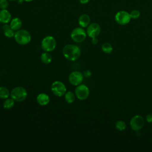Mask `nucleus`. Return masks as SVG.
I'll return each mask as SVG.
<instances>
[{"mask_svg":"<svg viewBox=\"0 0 152 152\" xmlns=\"http://www.w3.org/2000/svg\"><path fill=\"white\" fill-rule=\"evenodd\" d=\"M80 48L73 44L66 45L62 49V55L64 57L69 61H75L78 59L81 55Z\"/></svg>","mask_w":152,"mask_h":152,"instance_id":"nucleus-1","label":"nucleus"},{"mask_svg":"<svg viewBox=\"0 0 152 152\" xmlns=\"http://www.w3.org/2000/svg\"><path fill=\"white\" fill-rule=\"evenodd\" d=\"M14 37L16 43L20 45H26L28 44L31 40L30 32L25 29H20L16 31Z\"/></svg>","mask_w":152,"mask_h":152,"instance_id":"nucleus-2","label":"nucleus"},{"mask_svg":"<svg viewBox=\"0 0 152 152\" xmlns=\"http://www.w3.org/2000/svg\"><path fill=\"white\" fill-rule=\"evenodd\" d=\"M28 93L27 90L21 86H17L14 87L10 91V97L17 102H21L24 101Z\"/></svg>","mask_w":152,"mask_h":152,"instance_id":"nucleus-3","label":"nucleus"},{"mask_svg":"<svg viewBox=\"0 0 152 152\" xmlns=\"http://www.w3.org/2000/svg\"><path fill=\"white\" fill-rule=\"evenodd\" d=\"M56 46V41L52 36H47L45 37L41 42L42 49L45 52H50L55 50Z\"/></svg>","mask_w":152,"mask_h":152,"instance_id":"nucleus-4","label":"nucleus"},{"mask_svg":"<svg viewBox=\"0 0 152 152\" xmlns=\"http://www.w3.org/2000/svg\"><path fill=\"white\" fill-rule=\"evenodd\" d=\"M87 34L86 31L81 27L74 28L70 34L71 38L75 43H81L85 40Z\"/></svg>","mask_w":152,"mask_h":152,"instance_id":"nucleus-5","label":"nucleus"},{"mask_svg":"<svg viewBox=\"0 0 152 152\" xmlns=\"http://www.w3.org/2000/svg\"><path fill=\"white\" fill-rule=\"evenodd\" d=\"M50 89L53 94L57 97H62L66 92V87L64 83L58 80L52 83Z\"/></svg>","mask_w":152,"mask_h":152,"instance_id":"nucleus-6","label":"nucleus"},{"mask_svg":"<svg viewBox=\"0 0 152 152\" xmlns=\"http://www.w3.org/2000/svg\"><path fill=\"white\" fill-rule=\"evenodd\" d=\"M74 93L76 97L78 100H84L88 97L90 94V90L87 86L81 84L76 86Z\"/></svg>","mask_w":152,"mask_h":152,"instance_id":"nucleus-7","label":"nucleus"},{"mask_svg":"<svg viewBox=\"0 0 152 152\" xmlns=\"http://www.w3.org/2000/svg\"><path fill=\"white\" fill-rule=\"evenodd\" d=\"M116 22L120 25H126L128 24L131 19L129 13L126 11H119L116 12L115 16Z\"/></svg>","mask_w":152,"mask_h":152,"instance_id":"nucleus-8","label":"nucleus"},{"mask_svg":"<svg viewBox=\"0 0 152 152\" xmlns=\"http://www.w3.org/2000/svg\"><path fill=\"white\" fill-rule=\"evenodd\" d=\"M83 74L78 71L71 72L68 77V81L69 83L74 86H77L81 84L83 81Z\"/></svg>","mask_w":152,"mask_h":152,"instance_id":"nucleus-9","label":"nucleus"},{"mask_svg":"<svg viewBox=\"0 0 152 152\" xmlns=\"http://www.w3.org/2000/svg\"><path fill=\"white\" fill-rule=\"evenodd\" d=\"M144 123V119L141 116L135 115L131 118L130 121V126L134 131H138L142 128Z\"/></svg>","mask_w":152,"mask_h":152,"instance_id":"nucleus-10","label":"nucleus"},{"mask_svg":"<svg viewBox=\"0 0 152 152\" xmlns=\"http://www.w3.org/2000/svg\"><path fill=\"white\" fill-rule=\"evenodd\" d=\"M101 27L97 23H90L86 29V33L88 37L91 38L97 37L100 33Z\"/></svg>","mask_w":152,"mask_h":152,"instance_id":"nucleus-11","label":"nucleus"},{"mask_svg":"<svg viewBox=\"0 0 152 152\" xmlns=\"http://www.w3.org/2000/svg\"><path fill=\"white\" fill-rule=\"evenodd\" d=\"M37 103L42 106L48 105L50 102V97L48 94L45 93H39L36 97Z\"/></svg>","mask_w":152,"mask_h":152,"instance_id":"nucleus-12","label":"nucleus"},{"mask_svg":"<svg viewBox=\"0 0 152 152\" xmlns=\"http://www.w3.org/2000/svg\"><path fill=\"white\" fill-rule=\"evenodd\" d=\"M11 14L7 9L0 10V23L3 24H8L11 21Z\"/></svg>","mask_w":152,"mask_h":152,"instance_id":"nucleus-13","label":"nucleus"},{"mask_svg":"<svg viewBox=\"0 0 152 152\" xmlns=\"http://www.w3.org/2000/svg\"><path fill=\"white\" fill-rule=\"evenodd\" d=\"M78 22L81 27L86 28L90 24V17L87 14H83L79 17Z\"/></svg>","mask_w":152,"mask_h":152,"instance_id":"nucleus-14","label":"nucleus"},{"mask_svg":"<svg viewBox=\"0 0 152 152\" xmlns=\"http://www.w3.org/2000/svg\"><path fill=\"white\" fill-rule=\"evenodd\" d=\"M10 26L15 31L21 29L22 27V21L18 17H14L10 22Z\"/></svg>","mask_w":152,"mask_h":152,"instance_id":"nucleus-15","label":"nucleus"},{"mask_svg":"<svg viewBox=\"0 0 152 152\" xmlns=\"http://www.w3.org/2000/svg\"><path fill=\"white\" fill-rule=\"evenodd\" d=\"M2 30L4 36L7 38H11L14 36L15 31L12 29L8 24H4L2 26Z\"/></svg>","mask_w":152,"mask_h":152,"instance_id":"nucleus-16","label":"nucleus"},{"mask_svg":"<svg viewBox=\"0 0 152 152\" xmlns=\"http://www.w3.org/2000/svg\"><path fill=\"white\" fill-rule=\"evenodd\" d=\"M40 60L45 64H49L52 61V57L49 52H45L40 55Z\"/></svg>","mask_w":152,"mask_h":152,"instance_id":"nucleus-17","label":"nucleus"},{"mask_svg":"<svg viewBox=\"0 0 152 152\" xmlns=\"http://www.w3.org/2000/svg\"><path fill=\"white\" fill-rule=\"evenodd\" d=\"M75 93L72 92V91H66L65 94H64V99L65 102L67 103H72L75 101Z\"/></svg>","mask_w":152,"mask_h":152,"instance_id":"nucleus-18","label":"nucleus"},{"mask_svg":"<svg viewBox=\"0 0 152 152\" xmlns=\"http://www.w3.org/2000/svg\"><path fill=\"white\" fill-rule=\"evenodd\" d=\"M15 104V100L11 97L7 98L4 100L3 102V107L6 110H10L12 109Z\"/></svg>","mask_w":152,"mask_h":152,"instance_id":"nucleus-19","label":"nucleus"},{"mask_svg":"<svg viewBox=\"0 0 152 152\" xmlns=\"http://www.w3.org/2000/svg\"><path fill=\"white\" fill-rule=\"evenodd\" d=\"M10 96V91L9 89L4 86L0 87V99H6Z\"/></svg>","mask_w":152,"mask_h":152,"instance_id":"nucleus-20","label":"nucleus"},{"mask_svg":"<svg viewBox=\"0 0 152 152\" xmlns=\"http://www.w3.org/2000/svg\"><path fill=\"white\" fill-rule=\"evenodd\" d=\"M102 50L103 52L106 53H110L113 50L112 46L110 43L108 42H105L102 44Z\"/></svg>","mask_w":152,"mask_h":152,"instance_id":"nucleus-21","label":"nucleus"},{"mask_svg":"<svg viewBox=\"0 0 152 152\" xmlns=\"http://www.w3.org/2000/svg\"><path fill=\"white\" fill-rule=\"evenodd\" d=\"M126 124L123 121H118L115 124V127L116 129L121 131L125 130L126 128Z\"/></svg>","mask_w":152,"mask_h":152,"instance_id":"nucleus-22","label":"nucleus"},{"mask_svg":"<svg viewBox=\"0 0 152 152\" xmlns=\"http://www.w3.org/2000/svg\"><path fill=\"white\" fill-rule=\"evenodd\" d=\"M131 18L132 19H137L140 17V12L137 10H134L131 11L129 13Z\"/></svg>","mask_w":152,"mask_h":152,"instance_id":"nucleus-23","label":"nucleus"},{"mask_svg":"<svg viewBox=\"0 0 152 152\" xmlns=\"http://www.w3.org/2000/svg\"><path fill=\"white\" fill-rule=\"evenodd\" d=\"M9 5L8 0H0V9L6 10Z\"/></svg>","mask_w":152,"mask_h":152,"instance_id":"nucleus-24","label":"nucleus"},{"mask_svg":"<svg viewBox=\"0 0 152 152\" xmlns=\"http://www.w3.org/2000/svg\"><path fill=\"white\" fill-rule=\"evenodd\" d=\"M83 75H84V77L89 78L91 75V72L90 70H86L83 72Z\"/></svg>","mask_w":152,"mask_h":152,"instance_id":"nucleus-25","label":"nucleus"},{"mask_svg":"<svg viewBox=\"0 0 152 152\" xmlns=\"http://www.w3.org/2000/svg\"><path fill=\"white\" fill-rule=\"evenodd\" d=\"M146 121L149 123L152 122V113H149L146 116Z\"/></svg>","mask_w":152,"mask_h":152,"instance_id":"nucleus-26","label":"nucleus"},{"mask_svg":"<svg viewBox=\"0 0 152 152\" xmlns=\"http://www.w3.org/2000/svg\"><path fill=\"white\" fill-rule=\"evenodd\" d=\"M91 43L93 45H96L98 43V39L97 37L91 38Z\"/></svg>","mask_w":152,"mask_h":152,"instance_id":"nucleus-27","label":"nucleus"},{"mask_svg":"<svg viewBox=\"0 0 152 152\" xmlns=\"http://www.w3.org/2000/svg\"><path fill=\"white\" fill-rule=\"evenodd\" d=\"M78 1L81 4H87L90 2V0H78Z\"/></svg>","mask_w":152,"mask_h":152,"instance_id":"nucleus-28","label":"nucleus"},{"mask_svg":"<svg viewBox=\"0 0 152 152\" xmlns=\"http://www.w3.org/2000/svg\"><path fill=\"white\" fill-rule=\"evenodd\" d=\"M23 1H25V2H31L33 1V0H23Z\"/></svg>","mask_w":152,"mask_h":152,"instance_id":"nucleus-29","label":"nucleus"},{"mask_svg":"<svg viewBox=\"0 0 152 152\" xmlns=\"http://www.w3.org/2000/svg\"><path fill=\"white\" fill-rule=\"evenodd\" d=\"M10 1H16V0H8Z\"/></svg>","mask_w":152,"mask_h":152,"instance_id":"nucleus-30","label":"nucleus"}]
</instances>
